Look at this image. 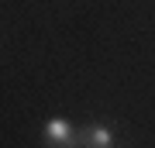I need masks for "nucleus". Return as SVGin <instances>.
<instances>
[{"label": "nucleus", "mask_w": 155, "mask_h": 148, "mask_svg": "<svg viewBox=\"0 0 155 148\" xmlns=\"http://www.w3.org/2000/svg\"><path fill=\"white\" fill-rule=\"evenodd\" d=\"M41 145L52 148H72L79 145V127L69 121V117H48L41 124Z\"/></svg>", "instance_id": "f257e3e1"}, {"label": "nucleus", "mask_w": 155, "mask_h": 148, "mask_svg": "<svg viewBox=\"0 0 155 148\" xmlns=\"http://www.w3.org/2000/svg\"><path fill=\"white\" fill-rule=\"evenodd\" d=\"M79 145H86V148H114L117 145V131L110 124H104V121H93V124L79 127Z\"/></svg>", "instance_id": "f03ea898"}]
</instances>
